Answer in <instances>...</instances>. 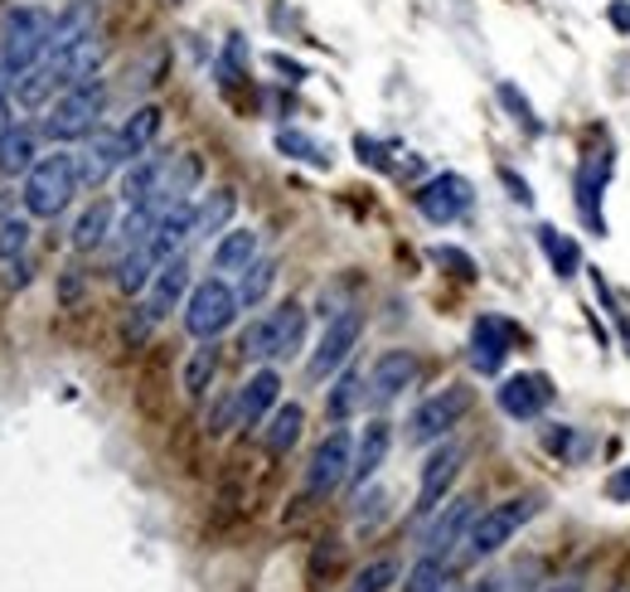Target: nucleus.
<instances>
[{
    "mask_svg": "<svg viewBox=\"0 0 630 592\" xmlns=\"http://www.w3.org/2000/svg\"><path fill=\"white\" fill-rule=\"evenodd\" d=\"M364 379H369V374H364V370H350V364L340 370V379H335V388L325 394V408H330V418H335V422H345L359 404H364Z\"/></svg>",
    "mask_w": 630,
    "mask_h": 592,
    "instance_id": "obj_28",
    "label": "nucleus"
},
{
    "mask_svg": "<svg viewBox=\"0 0 630 592\" xmlns=\"http://www.w3.org/2000/svg\"><path fill=\"white\" fill-rule=\"evenodd\" d=\"M49 35H54V15L44 5H20L15 15H5L0 25V78H25L30 69H39L49 59Z\"/></svg>",
    "mask_w": 630,
    "mask_h": 592,
    "instance_id": "obj_1",
    "label": "nucleus"
},
{
    "mask_svg": "<svg viewBox=\"0 0 630 592\" xmlns=\"http://www.w3.org/2000/svg\"><path fill=\"white\" fill-rule=\"evenodd\" d=\"M544 592H582V578H558V583H548Z\"/></svg>",
    "mask_w": 630,
    "mask_h": 592,
    "instance_id": "obj_45",
    "label": "nucleus"
},
{
    "mask_svg": "<svg viewBox=\"0 0 630 592\" xmlns=\"http://www.w3.org/2000/svg\"><path fill=\"white\" fill-rule=\"evenodd\" d=\"M514 345V326L504 316H480L470 326V370L476 374H500L504 360H510Z\"/></svg>",
    "mask_w": 630,
    "mask_h": 592,
    "instance_id": "obj_15",
    "label": "nucleus"
},
{
    "mask_svg": "<svg viewBox=\"0 0 630 592\" xmlns=\"http://www.w3.org/2000/svg\"><path fill=\"white\" fill-rule=\"evenodd\" d=\"M107 233H112V205H107V199H97V205H88L83 214H78V223H73V248L78 253L103 248Z\"/></svg>",
    "mask_w": 630,
    "mask_h": 592,
    "instance_id": "obj_27",
    "label": "nucleus"
},
{
    "mask_svg": "<svg viewBox=\"0 0 630 592\" xmlns=\"http://www.w3.org/2000/svg\"><path fill=\"white\" fill-rule=\"evenodd\" d=\"M606 181H611V155H587V161L578 165V209L592 233H606V219H602Z\"/></svg>",
    "mask_w": 630,
    "mask_h": 592,
    "instance_id": "obj_19",
    "label": "nucleus"
},
{
    "mask_svg": "<svg viewBox=\"0 0 630 592\" xmlns=\"http://www.w3.org/2000/svg\"><path fill=\"white\" fill-rule=\"evenodd\" d=\"M238 311H243L238 292H233L223 277H209V282H199L185 301V330L195 335V340H219V335L238 321Z\"/></svg>",
    "mask_w": 630,
    "mask_h": 592,
    "instance_id": "obj_7",
    "label": "nucleus"
},
{
    "mask_svg": "<svg viewBox=\"0 0 630 592\" xmlns=\"http://www.w3.org/2000/svg\"><path fill=\"white\" fill-rule=\"evenodd\" d=\"M213 374H219V350H213V340H199V350L189 355V364H185V394L189 398H205L209 384H213Z\"/></svg>",
    "mask_w": 630,
    "mask_h": 592,
    "instance_id": "obj_33",
    "label": "nucleus"
},
{
    "mask_svg": "<svg viewBox=\"0 0 630 592\" xmlns=\"http://www.w3.org/2000/svg\"><path fill=\"white\" fill-rule=\"evenodd\" d=\"M538 248L548 253V263H553L558 277H572L582 267V248L568 239V233H558L553 223H538Z\"/></svg>",
    "mask_w": 630,
    "mask_h": 592,
    "instance_id": "obj_31",
    "label": "nucleus"
},
{
    "mask_svg": "<svg viewBox=\"0 0 630 592\" xmlns=\"http://www.w3.org/2000/svg\"><path fill=\"white\" fill-rule=\"evenodd\" d=\"M301 428H306V408H301V404H277L272 418H267V428H262V446L272 456L291 452V446L301 442Z\"/></svg>",
    "mask_w": 630,
    "mask_h": 592,
    "instance_id": "obj_22",
    "label": "nucleus"
},
{
    "mask_svg": "<svg viewBox=\"0 0 630 592\" xmlns=\"http://www.w3.org/2000/svg\"><path fill=\"white\" fill-rule=\"evenodd\" d=\"M436 263H446V267H460V277H476V267H470L466 253H452V248H436Z\"/></svg>",
    "mask_w": 630,
    "mask_h": 592,
    "instance_id": "obj_43",
    "label": "nucleus"
},
{
    "mask_svg": "<svg viewBox=\"0 0 630 592\" xmlns=\"http://www.w3.org/2000/svg\"><path fill=\"white\" fill-rule=\"evenodd\" d=\"M103 112H107V88L97 83V78H88V83L69 88V93H59L49 103L44 137L49 141H88L97 131V121H103Z\"/></svg>",
    "mask_w": 630,
    "mask_h": 592,
    "instance_id": "obj_5",
    "label": "nucleus"
},
{
    "mask_svg": "<svg viewBox=\"0 0 630 592\" xmlns=\"http://www.w3.org/2000/svg\"><path fill=\"white\" fill-rule=\"evenodd\" d=\"M25 248H30V223L25 219H5L0 223V263H20L25 258Z\"/></svg>",
    "mask_w": 630,
    "mask_h": 592,
    "instance_id": "obj_36",
    "label": "nucleus"
},
{
    "mask_svg": "<svg viewBox=\"0 0 630 592\" xmlns=\"http://www.w3.org/2000/svg\"><path fill=\"white\" fill-rule=\"evenodd\" d=\"M165 171H171V161L155 155V151H145L141 161H131L127 175H121V199H127V209L151 205V199L161 195V185H165Z\"/></svg>",
    "mask_w": 630,
    "mask_h": 592,
    "instance_id": "obj_20",
    "label": "nucleus"
},
{
    "mask_svg": "<svg viewBox=\"0 0 630 592\" xmlns=\"http://www.w3.org/2000/svg\"><path fill=\"white\" fill-rule=\"evenodd\" d=\"M500 181H504V189H510V199H514V205H534V189H528V185H524L514 171H500Z\"/></svg>",
    "mask_w": 630,
    "mask_h": 592,
    "instance_id": "obj_40",
    "label": "nucleus"
},
{
    "mask_svg": "<svg viewBox=\"0 0 630 592\" xmlns=\"http://www.w3.org/2000/svg\"><path fill=\"white\" fill-rule=\"evenodd\" d=\"M606 496L621 500V506H630V466H626V472H616L611 481H606Z\"/></svg>",
    "mask_w": 630,
    "mask_h": 592,
    "instance_id": "obj_42",
    "label": "nucleus"
},
{
    "mask_svg": "<svg viewBox=\"0 0 630 592\" xmlns=\"http://www.w3.org/2000/svg\"><path fill=\"white\" fill-rule=\"evenodd\" d=\"M0 83H5V78H0Z\"/></svg>",
    "mask_w": 630,
    "mask_h": 592,
    "instance_id": "obj_46",
    "label": "nucleus"
},
{
    "mask_svg": "<svg viewBox=\"0 0 630 592\" xmlns=\"http://www.w3.org/2000/svg\"><path fill=\"white\" fill-rule=\"evenodd\" d=\"M460 462H466V452H460L456 442H442L432 456H427L422 481H418V506H412V515L427 520V515H436V510L446 506V496H452V486H456V476H460Z\"/></svg>",
    "mask_w": 630,
    "mask_h": 592,
    "instance_id": "obj_11",
    "label": "nucleus"
},
{
    "mask_svg": "<svg viewBox=\"0 0 630 592\" xmlns=\"http://www.w3.org/2000/svg\"><path fill=\"white\" fill-rule=\"evenodd\" d=\"M470 404H476V388L470 384H446L442 394L422 398V404L412 408V418H408V442L432 446V442L452 438V428L470 413Z\"/></svg>",
    "mask_w": 630,
    "mask_h": 592,
    "instance_id": "obj_6",
    "label": "nucleus"
},
{
    "mask_svg": "<svg viewBox=\"0 0 630 592\" xmlns=\"http://www.w3.org/2000/svg\"><path fill=\"white\" fill-rule=\"evenodd\" d=\"M350 466H354V438L345 428H335L330 438L311 452L306 462V490L311 496H335L345 481H350Z\"/></svg>",
    "mask_w": 630,
    "mask_h": 592,
    "instance_id": "obj_9",
    "label": "nucleus"
},
{
    "mask_svg": "<svg viewBox=\"0 0 630 592\" xmlns=\"http://www.w3.org/2000/svg\"><path fill=\"white\" fill-rule=\"evenodd\" d=\"M243 63H247V44L233 35L229 39V49H223V63H219V73H223V83H238V73H243Z\"/></svg>",
    "mask_w": 630,
    "mask_h": 592,
    "instance_id": "obj_38",
    "label": "nucleus"
},
{
    "mask_svg": "<svg viewBox=\"0 0 630 592\" xmlns=\"http://www.w3.org/2000/svg\"><path fill=\"white\" fill-rule=\"evenodd\" d=\"M442 588H452V558L418 554V564L402 578V592H442Z\"/></svg>",
    "mask_w": 630,
    "mask_h": 592,
    "instance_id": "obj_29",
    "label": "nucleus"
},
{
    "mask_svg": "<svg viewBox=\"0 0 630 592\" xmlns=\"http://www.w3.org/2000/svg\"><path fill=\"white\" fill-rule=\"evenodd\" d=\"M233 209H238L233 189H213L205 205H195V239H213V233H223V223L233 219Z\"/></svg>",
    "mask_w": 630,
    "mask_h": 592,
    "instance_id": "obj_32",
    "label": "nucleus"
},
{
    "mask_svg": "<svg viewBox=\"0 0 630 592\" xmlns=\"http://www.w3.org/2000/svg\"><path fill=\"white\" fill-rule=\"evenodd\" d=\"M470 181L466 175H432V181H427L418 195H412V205H418V214L427 219V223H436V229H446V223H456L460 214H466L470 209Z\"/></svg>",
    "mask_w": 630,
    "mask_h": 592,
    "instance_id": "obj_12",
    "label": "nucleus"
},
{
    "mask_svg": "<svg viewBox=\"0 0 630 592\" xmlns=\"http://www.w3.org/2000/svg\"><path fill=\"white\" fill-rule=\"evenodd\" d=\"M306 345V306H296V301H287V306L267 311V316H257L253 326L243 330L238 350L243 360H291V355Z\"/></svg>",
    "mask_w": 630,
    "mask_h": 592,
    "instance_id": "obj_4",
    "label": "nucleus"
},
{
    "mask_svg": "<svg viewBox=\"0 0 630 592\" xmlns=\"http://www.w3.org/2000/svg\"><path fill=\"white\" fill-rule=\"evenodd\" d=\"M155 131H161V107H155V103L137 107V112H131V117H127V127H117L121 151H127V165H131V161H141V155L151 151Z\"/></svg>",
    "mask_w": 630,
    "mask_h": 592,
    "instance_id": "obj_24",
    "label": "nucleus"
},
{
    "mask_svg": "<svg viewBox=\"0 0 630 592\" xmlns=\"http://www.w3.org/2000/svg\"><path fill=\"white\" fill-rule=\"evenodd\" d=\"M78 151H54V155H39V165L25 175V209L35 219H59L63 209L73 205L78 195Z\"/></svg>",
    "mask_w": 630,
    "mask_h": 592,
    "instance_id": "obj_3",
    "label": "nucleus"
},
{
    "mask_svg": "<svg viewBox=\"0 0 630 592\" xmlns=\"http://www.w3.org/2000/svg\"><path fill=\"white\" fill-rule=\"evenodd\" d=\"M257 263V229H229L213 243V272H243Z\"/></svg>",
    "mask_w": 630,
    "mask_h": 592,
    "instance_id": "obj_23",
    "label": "nucleus"
},
{
    "mask_svg": "<svg viewBox=\"0 0 630 592\" xmlns=\"http://www.w3.org/2000/svg\"><path fill=\"white\" fill-rule=\"evenodd\" d=\"M476 500L470 496H456V500H446L442 510L432 515V524L422 530V554H436V558H452L460 544H466V534H470V524H476Z\"/></svg>",
    "mask_w": 630,
    "mask_h": 592,
    "instance_id": "obj_13",
    "label": "nucleus"
},
{
    "mask_svg": "<svg viewBox=\"0 0 630 592\" xmlns=\"http://www.w3.org/2000/svg\"><path fill=\"white\" fill-rule=\"evenodd\" d=\"M494 93H500V103L514 112V121H520L524 131H544V121H538L534 103H528V97H524V93H520V88H514V83H500V88H494Z\"/></svg>",
    "mask_w": 630,
    "mask_h": 592,
    "instance_id": "obj_37",
    "label": "nucleus"
},
{
    "mask_svg": "<svg viewBox=\"0 0 630 592\" xmlns=\"http://www.w3.org/2000/svg\"><path fill=\"white\" fill-rule=\"evenodd\" d=\"M39 165V137L30 127H15L0 141V175H30Z\"/></svg>",
    "mask_w": 630,
    "mask_h": 592,
    "instance_id": "obj_25",
    "label": "nucleus"
},
{
    "mask_svg": "<svg viewBox=\"0 0 630 592\" xmlns=\"http://www.w3.org/2000/svg\"><path fill=\"white\" fill-rule=\"evenodd\" d=\"M277 151H281V155H291V161L315 165V171H325V165H330V151H325L315 137H306V131H296V127L277 131Z\"/></svg>",
    "mask_w": 630,
    "mask_h": 592,
    "instance_id": "obj_34",
    "label": "nucleus"
},
{
    "mask_svg": "<svg viewBox=\"0 0 630 592\" xmlns=\"http://www.w3.org/2000/svg\"><path fill=\"white\" fill-rule=\"evenodd\" d=\"M393 583H398V564H393V558H374V564H364L354 573L350 592H388Z\"/></svg>",
    "mask_w": 630,
    "mask_h": 592,
    "instance_id": "obj_35",
    "label": "nucleus"
},
{
    "mask_svg": "<svg viewBox=\"0 0 630 592\" xmlns=\"http://www.w3.org/2000/svg\"><path fill=\"white\" fill-rule=\"evenodd\" d=\"M388 446H393V428H388L384 418H374V422L364 428V438L354 442V466H350V481H354V486L374 481V472L384 466Z\"/></svg>",
    "mask_w": 630,
    "mask_h": 592,
    "instance_id": "obj_21",
    "label": "nucleus"
},
{
    "mask_svg": "<svg viewBox=\"0 0 630 592\" xmlns=\"http://www.w3.org/2000/svg\"><path fill=\"white\" fill-rule=\"evenodd\" d=\"M10 131H15V117H10V103H5V97H0V141H5Z\"/></svg>",
    "mask_w": 630,
    "mask_h": 592,
    "instance_id": "obj_44",
    "label": "nucleus"
},
{
    "mask_svg": "<svg viewBox=\"0 0 630 592\" xmlns=\"http://www.w3.org/2000/svg\"><path fill=\"white\" fill-rule=\"evenodd\" d=\"M606 20H611L616 35H630V0H611V5H606Z\"/></svg>",
    "mask_w": 630,
    "mask_h": 592,
    "instance_id": "obj_41",
    "label": "nucleus"
},
{
    "mask_svg": "<svg viewBox=\"0 0 630 592\" xmlns=\"http://www.w3.org/2000/svg\"><path fill=\"white\" fill-rule=\"evenodd\" d=\"M93 5L88 0H78L73 10H63L59 20H54V35H49V54H63V49H73V44H83V39H93Z\"/></svg>",
    "mask_w": 630,
    "mask_h": 592,
    "instance_id": "obj_26",
    "label": "nucleus"
},
{
    "mask_svg": "<svg viewBox=\"0 0 630 592\" xmlns=\"http://www.w3.org/2000/svg\"><path fill=\"white\" fill-rule=\"evenodd\" d=\"M272 287H277V263L272 258H257L253 267H243V277H238V301H243V311H253V306H262L267 297H272Z\"/></svg>",
    "mask_w": 630,
    "mask_h": 592,
    "instance_id": "obj_30",
    "label": "nucleus"
},
{
    "mask_svg": "<svg viewBox=\"0 0 630 592\" xmlns=\"http://www.w3.org/2000/svg\"><path fill=\"white\" fill-rule=\"evenodd\" d=\"M121 165H127V151H121L117 131H93V137H88V147L78 151V181H83L88 189H97L103 181H112Z\"/></svg>",
    "mask_w": 630,
    "mask_h": 592,
    "instance_id": "obj_16",
    "label": "nucleus"
},
{
    "mask_svg": "<svg viewBox=\"0 0 630 592\" xmlns=\"http://www.w3.org/2000/svg\"><path fill=\"white\" fill-rule=\"evenodd\" d=\"M384 490H364V496H359V524H369V520H378V515H384Z\"/></svg>",
    "mask_w": 630,
    "mask_h": 592,
    "instance_id": "obj_39",
    "label": "nucleus"
},
{
    "mask_svg": "<svg viewBox=\"0 0 630 592\" xmlns=\"http://www.w3.org/2000/svg\"><path fill=\"white\" fill-rule=\"evenodd\" d=\"M233 394H238V428H262L281 398V379H277V370H257V374H247V384L233 388Z\"/></svg>",
    "mask_w": 630,
    "mask_h": 592,
    "instance_id": "obj_18",
    "label": "nucleus"
},
{
    "mask_svg": "<svg viewBox=\"0 0 630 592\" xmlns=\"http://www.w3.org/2000/svg\"><path fill=\"white\" fill-rule=\"evenodd\" d=\"M359 335H364V311H335L330 326L320 330V345L311 350V364H306V374L315 379V384L330 379V374H340L345 364H350Z\"/></svg>",
    "mask_w": 630,
    "mask_h": 592,
    "instance_id": "obj_8",
    "label": "nucleus"
},
{
    "mask_svg": "<svg viewBox=\"0 0 630 592\" xmlns=\"http://www.w3.org/2000/svg\"><path fill=\"white\" fill-rule=\"evenodd\" d=\"M412 379H418V355L412 350H384L374 360V370H369V379H364V404L369 408L398 404V398L412 388Z\"/></svg>",
    "mask_w": 630,
    "mask_h": 592,
    "instance_id": "obj_10",
    "label": "nucleus"
},
{
    "mask_svg": "<svg viewBox=\"0 0 630 592\" xmlns=\"http://www.w3.org/2000/svg\"><path fill=\"white\" fill-rule=\"evenodd\" d=\"M195 287H189V263L185 258H171V263H161V272L151 277V287H145V316L151 321H165L171 311L179 306V297H189Z\"/></svg>",
    "mask_w": 630,
    "mask_h": 592,
    "instance_id": "obj_17",
    "label": "nucleus"
},
{
    "mask_svg": "<svg viewBox=\"0 0 630 592\" xmlns=\"http://www.w3.org/2000/svg\"><path fill=\"white\" fill-rule=\"evenodd\" d=\"M538 510H544V496H510L500 506H490L486 515H476V524H470L466 544H460V564H486V558H494Z\"/></svg>",
    "mask_w": 630,
    "mask_h": 592,
    "instance_id": "obj_2",
    "label": "nucleus"
},
{
    "mask_svg": "<svg viewBox=\"0 0 630 592\" xmlns=\"http://www.w3.org/2000/svg\"><path fill=\"white\" fill-rule=\"evenodd\" d=\"M553 394L558 388H553L548 374H514V379H504V384L494 388V404L510 413L514 422H534L538 413L553 404Z\"/></svg>",
    "mask_w": 630,
    "mask_h": 592,
    "instance_id": "obj_14",
    "label": "nucleus"
}]
</instances>
